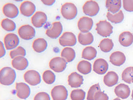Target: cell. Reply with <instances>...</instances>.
I'll return each mask as SVG.
<instances>
[{"label":"cell","instance_id":"cell-1","mask_svg":"<svg viewBox=\"0 0 133 100\" xmlns=\"http://www.w3.org/2000/svg\"><path fill=\"white\" fill-rule=\"evenodd\" d=\"M16 78V72L12 68L6 66L1 69L0 83L1 85H10L14 82Z\"/></svg>","mask_w":133,"mask_h":100},{"label":"cell","instance_id":"cell-2","mask_svg":"<svg viewBox=\"0 0 133 100\" xmlns=\"http://www.w3.org/2000/svg\"><path fill=\"white\" fill-rule=\"evenodd\" d=\"M61 13L65 19H74L77 15L78 9L74 4L72 3H66L63 4L61 8Z\"/></svg>","mask_w":133,"mask_h":100},{"label":"cell","instance_id":"cell-3","mask_svg":"<svg viewBox=\"0 0 133 100\" xmlns=\"http://www.w3.org/2000/svg\"><path fill=\"white\" fill-rule=\"evenodd\" d=\"M113 27L106 20L101 21L96 24V30L102 37H109L113 33Z\"/></svg>","mask_w":133,"mask_h":100},{"label":"cell","instance_id":"cell-4","mask_svg":"<svg viewBox=\"0 0 133 100\" xmlns=\"http://www.w3.org/2000/svg\"><path fill=\"white\" fill-rule=\"evenodd\" d=\"M66 61L62 57H56L52 59L49 62V67L52 70L57 73L62 72L66 67Z\"/></svg>","mask_w":133,"mask_h":100},{"label":"cell","instance_id":"cell-5","mask_svg":"<svg viewBox=\"0 0 133 100\" xmlns=\"http://www.w3.org/2000/svg\"><path fill=\"white\" fill-rule=\"evenodd\" d=\"M83 12L86 15L93 17L97 15L99 11L98 4L93 0L88 1L85 3L82 7Z\"/></svg>","mask_w":133,"mask_h":100},{"label":"cell","instance_id":"cell-6","mask_svg":"<svg viewBox=\"0 0 133 100\" xmlns=\"http://www.w3.org/2000/svg\"><path fill=\"white\" fill-rule=\"evenodd\" d=\"M20 38L25 40H29L35 36L34 28L29 24H25L19 27L18 31Z\"/></svg>","mask_w":133,"mask_h":100},{"label":"cell","instance_id":"cell-7","mask_svg":"<svg viewBox=\"0 0 133 100\" xmlns=\"http://www.w3.org/2000/svg\"><path fill=\"white\" fill-rule=\"evenodd\" d=\"M24 79L28 84L32 86L39 85L41 82V78L38 72L34 70H28L24 74Z\"/></svg>","mask_w":133,"mask_h":100},{"label":"cell","instance_id":"cell-8","mask_svg":"<svg viewBox=\"0 0 133 100\" xmlns=\"http://www.w3.org/2000/svg\"><path fill=\"white\" fill-rule=\"evenodd\" d=\"M51 94L53 100H66L68 97L67 90L62 85L54 86L51 90Z\"/></svg>","mask_w":133,"mask_h":100},{"label":"cell","instance_id":"cell-9","mask_svg":"<svg viewBox=\"0 0 133 100\" xmlns=\"http://www.w3.org/2000/svg\"><path fill=\"white\" fill-rule=\"evenodd\" d=\"M59 43L63 46H74L77 43V38L72 32H65L59 39Z\"/></svg>","mask_w":133,"mask_h":100},{"label":"cell","instance_id":"cell-10","mask_svg":"<svg viewBox=\"0 0 133 100\" xmlns=\"http://www.w3.org/2000/svg\"><path fill=\"white\" fill-rule=\"evenodd\" d=\"M4 41L6 49L12 50L18 46L19 39L15 34L9 33L5 36Z\"/></svg>","mask_w":133,"mask_h":100},{"label":"cell","instance_id":"cell-11","mask_svg":"<svg viewBox=\"0 0 133 100\" xmlns=\"http://www.w3.org/2000/svg\"><path fill=\"white\" fill-rule=\"evenodd\" d=\"M93 21L88 17H82L78 20V27L81 32L86 33L89 32L93 27Z\"/></svg>","mask_w":133,"mask_h":100},{"label":"cell","instance_id":"cell-12","mask_svg":"<svg viewBox=\"0 0 133 100\" xmlns=\"http://www.w3.org/2000/svg\"><path fill=\"white\" fill-rule=\"evenodd\" d=\"M47 15L42 11H37L32 16L31 23L33 26L36 28L42 27L47 21Z\"/></svg>","mask_w":133,"mask_h":100},{"label":"cell","instance_id":"cell-13","mask_svg":"<svg viewBox=\"0 0 133 100\" xmlns=\"http://www.w3.org/2000/svg\"><path fill=\"white\" fill-rule=\"evenodd\" d=\"M17 96L21 99H26L30 94V89L27 84L24 83H16Z\"/></svg>","mask_w":133,"mask_h":100},{"label":"cell","instance_id":"cell-14","mask_svg":"<svg viewBox=\"0 0 133 100\" xmlns=\"http://www.w3.org/2000/svg\"><path fill=\"white\" fill-rule=\"evenodd\" d=\"M53 27L50 29H47L46 35L49 38L53 39L58 38L62 34L63 30L62 24L59 22H56L52 23Z\"/></svg>","mask_w":133,"mask_h":100},{"label":"cell","instance_id":"cell-15","mask_svg":"<svg viewBox=\"0 0 133 100\" xmlns=\"http://www.w3.org/2000/svg\"><path fill=\"white\" fill-rule=\"evenodd\" d=\"M108 69V64L105 60L99 58L97 59L93 64V70L99 75L104 74Z\"/></svg>","mask_w":133,"mask_h":100},{"label":"cell","instance_id":"cell-16","mask_svg":"<svg viewBox=\"0 0 133 100\" xmlns=\"http://www.w3.org/2000/svg\"><path fill=\"white\" fill-rule=\"evenodd\" d=\"M20 10L23 15L30 17L33 15L35 11V5L30 1H24L21 4Z\"/></svg>","mask_w":133,"mask_h":100},{"label":"cell","instance_id":"cell-17","mask_svg":"<svg viewBox=\"0 0 133 100\" xmlns=\"http://www.w3.org/2000/svg\"><path fill=\"white\" fill-rule=\"evenodd\" d=\"M3 12L4 15L9 18H15L19 14V9L14 4L7 3L3 8Z\"/></svg>","mask_w":133,"mask_h":100},{"label":"cell","instance_id":"cell-18","mask_svg":"<svg viewBox=\"0 0 133 100\" xmlns=\"http://www.w3.org/2000/svg\"><path fill=\"white\" fill-rule=\"evenodd\" d=\"M83 78L77 72H72L68 76V84L72 88L80 87L83 83Z\"/></svg>","mask_w":133,"mask_h":100},{"label":"cell","instance_id":"cell-19","mask_svg":"<svg viewBox=\"0 0 133 100\" xmlns=\"http://www.w3.org/2000/svg\"><path fill=\"white\" fill-rule=\"evenodd\" d=\"M126 61L125 55L121 51H116L112 53L110 56V62L117 66L122 65Z\"/></svg>","mask_w":133,"mask_h":100},{"label":"cell","instance_id":"cell-20","mask_svg":"<svg viewBox=\"0 0 133 100\" xmlns=\"http://www.w3.org/2000/svg\"><path fill=\"white\" fill-rule=\"evenodd\" d=\"M28 61L24 56H17L12 60V66L18 70H24L28 66Z\"/></svg>","mask_w":133,"mask_h":100},{"label":"cell","instance_id":"cell-21","mask_svg":"<svg viewBox=\"0 0 133 100\" xmlns=\"http://www.w3.org/2000/svg\"><path fill=\"white\" fill-rule=\"evenodd\" d=\"M115 93L118 97L122 99H126L129 97L130 94V89L128 85L124 84H121L115 89Z\"/></svg>","mask_w":133,"mask_h":100},{"label":"cell","instance_id":"cell-22","mask_svg":"<svg viewBox=\"0 0 133 100\" xmlns=\"http://www.w3.org/2000/svg\"><path fill=\"white\" fill-rule=\"evenodd\" d=\"M118 40L122 46H130L133 42V34L129 31H124L119 35Z\"/></svg>","mask_w":133,"mask_h":100},{"label":"cell","instance_id":"cell-23","mask_svg":"<svg viewBox=\"0 0 133 100\" xmlns=\"http://www.w3.org/2000/svg\"><path fill=\"white\" fill-rule=\"evenodd\" d=\"M118 81V75L114 71L108 72L103 78V82L104 84L108 87H112L116 85Z\"/></svg>","mask_w":133,"mask_h":100},{"label":"cell","instance_id":"cell-24","mask_svg":"<svg viewBox=\"0 0 133 100\" xmlns=\"http://www.w3.org/2000/svg\"><path fill=\"white\" fill-rule=\"evenodd\" d=\"M105 6L108 11L115 14L121 8V0H106Z\"/></svg>","mask_w":133,"mask_h":100},{"label":"cell","instance_id":"cell-25","mask_svg":"<svg viewBox=\"0 0 133 100\" xmlns=\"http://www.w3.org/2000/svg\"><path fill=\"white\" fill-rule=\"evenodd\" d=\"M47 42L43 38L36 39L34 41L32 44L33 50L37 53H41L46 50L47 48Z\"/></svg>","mask_w":133,"mask_h":100},{"label":"cell","instance_id":"cell-26","mask_svg":"<svg viewBox=\"0 0 133 100\" xmlns=\"http://www.w3.org/2000/svg\"><path fill=\"white\" fill-rule=\"evenodd\" d=\"M78 42L83 46L89 45L94 41L93 35L90 32L86 33L80 32L78 34Z\"/></svg>","mask_w":133,"mask_h":100},{"label":"cell","instance_id":"cell-27","mask_svg":"<svg viewBox=\"0 0 133 100\" xmlns=\"http://www.w3.org/2000/svg\"><path fill=\"white\" fill-rule=\"evenodd\" d=\"M61 57L64 58L67 63L72 62L76 57V52L71 47H66L63 49L61 52Z\"/></svg>","mask_w":133,"mask_h":100},{"label":"cell","instance_id":"cell-28","mask_svg":"<svg viewBox=\"0 0 133 100\" xmlns=\"http://www.w3.org/2000/svg\"><path fill=\"white\" fill-rule=\"evenodd\" d=\"M97 51L93 46H87L83 49L82 52V58L87 60H92L96 58Z\"/></svg>","mask_w":133,"mask_h":100},{"label":"cell","instance_id":"cell-29","mask_svg":"<svg viewBox=\"0 0 133 100\" xmlns=\"http://www.w3.org/2000/svg\"><path fill=\"white\" fill-rule=\"evenodd\" d=\"M77 70L82 74L87 75L91 72L92 65L90 62L87 61H81L77 65Z\"/></svg>","mask_w":133,"mask_h":100},{"label":"cell","instance_id":"cell-30","mask_svg":"<svg viewBox=\"0 0 133 100\" xmlns=\"http://www.w3.org/2000/svg\"><path fill=\"white\" fill-rule=\"evenodd\" d=\"M98 46L102 52L107 53L111 51L113 48L114 43L111 39H104L101 41Z\"/></svg>","mask_w":133,"mask_h":100},{"label":"cell","instance_id":"cell-31","mask_svg":"<svg viewBox=\"0 0 133 100\" xmlns=\"http://www.w3.org/2000/svg\"><path fill=\"white\" fill-rule=\"evenodd\" d=\"M106 17L109 21L114 23H121L124 19V14L122 10H119L114 15L108 11L107 13Z\"/></svg>","mask_w":133,"mask_h":100},{"label":"cell","instance_id":"cell-32","mask_svg":"<svg viewBox=\"0 0 133 100\" xmlns=\"http://www.w3.org/2000/svg\"><path fill=\"white\" fill-rule=\"evenodd\" d=\"M122 80L128 84L133 83V67H127L122 73Z\"/></svg>","mask_w":133,"mask_h":100},{"label":"cell","instance_id":"cell-33","mask_svg":"<svg viewBox=\"0 0 133 100\" xmlns=\"http://www.w3.org/2000/svg\"><path fill=\"white\" fill-rule=\"evenodd\" d=\"M1 27L6 31H14L16 29V24L12 20L8 18L4 19L1 22Z\"/></svg>","mask_w":133,"mask_h":100},{"label":"cell","instance_id":"cell-34","mask_svg":"<svg viewBox=\"0 0 133 100\" xmlns=\"http://www.w3.org/2000/svg\"><path fill=\"white\" fill-rule=\"evenodd\" d=\"M43 79L44 82L48 85H51L55 82L56 76L51 70L45 71L43 74Z\"/></svg>","mask_w":133,"mask_h":100},{"label":"cell","instance_id":"cell-35","mask_svg":"<svg viewBox=\"0 0 133 100\" xmlns=\"http://www.w3.org/2000/svg\"><path fill=\"white\" fill-rule=\"evenodd\" d=\"M85 97V92L81 89H74L71 91L70 98L72 100H84Z\"/></svg>","mask_w":133,"mask_h":100},{"label":"cell","instance_id":"cell-36","mask_svg":"<svg viewBox=\"0 0 133 100\" xmlns=\"http://www.w3.org/2000/svg\"><path fill=\"white\" fill-rule=\"evenodd\" d=\"M10 57L12 59L17 56H24L26 55V51L22 46H18L10 52Z\"/></svg>","mask_w":133,"mask_h":100},{"label":"cell","instance_id":"cell-37","mask_svg":"<svg viewBox=\"0 0 133 100\" xmlns=\"http://www.w3.org/2000/svg\"><path fill=\"white\" fill-rule=\"evenodd\" d=\"M99 91H101V89L99 84L93 85L92 86L90 87V89L88 91L87 100H94V96L95 94Z\"/></svg>","mask_w":133,"mask_h":100},{"label":"cell","instance_id":"cell-38","mask_svg":"<svg viewBox=\"0 0 133 100\" xmlns=\"http://www.w3.org/2000/svg\"><path fill=\"white\" fill-rule=\"evenodd\" d=\"M124 9L128 12H133V0H122Z\"/></svg>","mask_w":133,"mask_h":100},{"label":"cell","instance_id":"cell-39","mask_svg":"<svg viewBox=\"0 0 133 100\" xmlns=\"http://www.w3.org/2000/svg\"><path fill=\"white\" fill-rule=\"evenodd\" d=\"M34 100H50V98L47 93L41 92L36 95Z\"/></svg>","mask_w":133,"mask_h":100},{"label":"cell","instance_id":"cell-40","mask_svg":"<svg viewBox=\"0 0 133 100\" xmlns=\"http://www.w3.org/2000/svg\"><path fill=\"white\" fill-rule=\"evenodd\" d=\"M109 97L107 95L101 91L96 93L94 96V100H108Z\"/></svg>","mask_w":133,"mask_h":100},{"label":"cell","instance_id":"cell-41","mask_svg":"<svg viewBox=\"0 0 133 100\" xmlns=\"http://www.w3.org/2000/svg\"><path fill=\"white\" fill-rule=\"evenodd\" d=\"M0 50H1V53H0V57L1 58L3 57L5 54V50L4 49V46L3 42L1 41L0 42Z\"/></svg>","mask_w":133,"mask_h":100},{"label":"cell","instance_id":"cell-42","mask_svg":"<svg viewBox=\"0 0 133 100\" xmlns=\"http://www.w3.org/2000/svg\"><path fill=\"white\" fill-rule=\"evenodd\" d=\"M41 1L44 4L48 6H51L55 3L56 0H41Z\"/></svg>","mask_w":133,"mask_h":100},{"label":"cell","instance_id":"cell-43","mask_svg":"<svg viewBox=\"0 0 133 100\" xmlns=\"http://www.w3.org/2000/svg\"><path fill=\"white\" fill-rule=\"evenodd\" d=\"M14 1H15L16 2H21V1H23V0H14Z\"/></svg>","mask_w":133,"mask_h":100},{"label":"cell","instance_id":"cell-44","mask_svg":"<svg viewBox=\"0 0 133 100\" xmlns=\"http://www.w3.org/2000/svg\"><path fill=\"white\" fill-rule=\"evenodd\" d=\"M113 100H121V99H119L118 98H116V99H114Z\"/></svg>","mask_w":133,"mask_h":100},{"label":"cell","instance_id":"cell-45","mask_svg":"<svg viewBox=\"0 0 133 100\" xmlns=\"http://www.w3.org/2000/svg\"><path fill=\"white\" fill-rule=\"evenodd\" d=\"M132 99H133V90L132 91Z\"/></svg>","mask_w":133,"mask_h":100},{"label":"cell","instance_id":"cell-46","mask_svg":"<svg viewBox=\"0 0 133 100\" xmlns=\"http://www.w3.org/2000/svg\"></svg>","mask_w":133,"mask_h":100}]
</instances>
